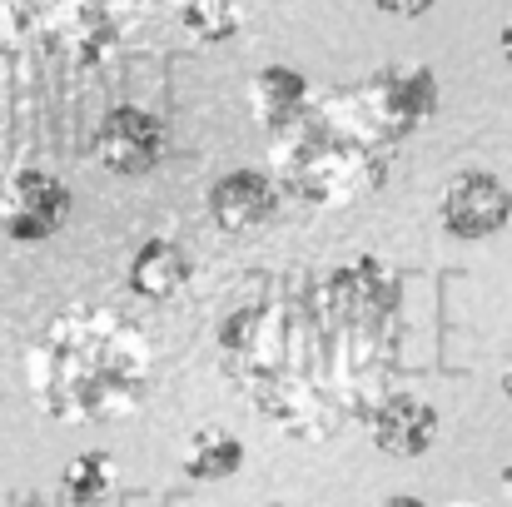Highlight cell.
<instances>
[{
	"label": "cell",
	"instance_id": "9",
	"mask_svg": "<svg viewBox=\"0 0 512 507\" xmlns=\"http://www.w3.org/2000/svg\"><path fill=\"white\" fill-rule=\"evenodd\" d=\"M279 204H284V194L269 179V169H229L204 194V209H209L214 229L229 234V239H244V234H259L264 224H274Z\"/></svg>",
	"mask_w": 512,
	"mask_h": 507
},
{
	"label": "cell",
	"instance_id": "10",
	"mask_svg": "<svg viewBox=\"0 0 512 507\" xmlns=\"http://www.w3.org/2000/svg\"><path fill=\"white\" fill-rule=\"evenodd\" d=\"M363 428H368V438H373V448L378 453H388V458H423L433 443H438V408L428 403V398H418V393H383V398H373V408L358 418Z\"/></svg>",
	"mask_w": 512,
	"mask_h": 507
},
{
	"label": "cell",
	"instance_id": "22",
	"mask_svg": "<svg viewBox=\"0 0 512 507\" xmlns=\"http://www.w3.org/2000/svg\"><path fill=\"white\" fill-rule=\"evenodd\" d=\"M448 507H478V503H448Z\"/></svg>",
	"mask_w": 512,
	"mask_h": 507
},
{
	"label": "cell",
	"instance_id": "12",
	"mask_svg": "<svg viewBox=\"0 0 512 507\" xmlns=\"http://www.w3.org/2000/svg\"><path fill=\"white\" fill-rule=\"evenodd\" d=\"M309 95H314V90H309V75L294 70V65H264V70L249 80V110H254V120L269 125V130L284 125V120H294Z\"/></svg>",
	"mask_w": 512,
	"mask_h": 507
},
{
	"label": "cell",
	"instance_id": "15",
	"mask_svg": "<svg viewBox=\"0 0 512 507\" xmlns=\"http://www.w3.org/2000/svg\"><path fill=\"white\" fill-rule=\"evenodd\" d=\"M179 25L199 40V45H224L244 30V10L239 0H189L179 10Z\"/></svg>",
	"mask_w": 512,
	"mask_h": 507
},
{
	"label": "cell",
	"instance_id": "3",
	"mask_svg": "<svg viewBox=\"0 0 512 507\" xmlns=\"http://www.w3.org/2000/svg\"><path fill=\"white\" fill-rule=\"evenodd\" d=\"M393 140L368 120L358 90L309 95L304 110L269 130V179L314 209H348L383 189Z\"/></svg>",
	"mask_w": 512,
	"mask_h": 507
},
{
	"label": "cell",
	"instance_id": "16",
	"mask_svg": "<svg viewBox=\"0 0 512 507\" xmlns=\"http://www.w3.org/2000/svg\"><path fill=\"white\" fill-rule=\"evenodd\" d=\"M383 15H398V20H418V15H428L433 10V0H373Z\"/></svg>",
	"mask_w": 512,
	"mask_h": 507
},
{
	"label": "cell",
	"instance_id": "23",
	"mask_svg": "<svg viewBox=\"0 0 512 507\" xmlns=\"http://www.w3.org/2000/svg\"><path fill=\"white\" fill-rule=\"evenodd\" d=\"M264 507H289V503H264Z\"/></svg>",
	"mask_w": 512,
	"mask_h": 507
},
{
	"label": "cell",
	"instance_id": "8",
	"mask_svg": "<svg viewBox=\"0 0 512 507\" xmlns=\"http://www.w3.org/2000/svg\"><path fill=\"white\" fill-rule=\"evenodd\" d=\"M438 219L453 239H493L512 219V194L508 184L488 169H463L443 184L438 199Z\"/></svg>",
	"mask_w": 512,
	"mask_h": 507
},
{
	"label": "cell",
	"instance_id": "1",
	"mask_svg": "<svg viewBox=\"0 0 512 507\" xmlns=\"http://www.w3.org/2000/svg\"><path fill=\"white\" fill-rule=\"evenodd\" d=\"M393 324L329 304L309 289L294 304H244L219 324L224 378L289 438H329L388 393Z\"/></svg>",
	"mask_w": 512,
	"mask_h": 507
},
{
	"label": "cell",
	"instance_id": "11",
	"mask_svg": "<svg viewBox=\"0 0 512 507\" xmlns=\"http://www.w3.org/2000/svg\"><path fill=\"white\" fill-rule=\"evenodd\" d=\"M189 274H194V259H189V249H184L179 239H170V234L145 239V244L135 249V259H130V289H135L140 299H155V304L174 299V294L189 284Z\"/></svg>",
	"mask_w": 512,
	"mask_h": 507
},
{
	"label": "cell",
	"instance_id": "20",
	"mask_svg": "<svg viewBox=\"0 0 512 507\" xmlns=\"http://www.w3.org/2000/svg\"><path fill=\"white\" fill-rule=\"evenodd\" d=\"M503 60H508V65H512V20H508V25H503Z\"/></svg>",
	"mask_w": 512,
	"mask_h": 507
},
{
	"label": "cell",
	"instance_id": "19",
	"mask_svg": "<svg viewBox=\"0 0 512 507\" xmlns=\"http://www.w3.org/2000/svg\"><path fill=\"white\" fill-rule=\"evenodd\" d=\"M503 398H512V353H508V363H503Z\"/></svg>",
	"mask_w": 512,
	"mask_h": 507
},
{
	"label": "cell",
	"instance_id": "5",
	"mask_svg": "<svg viewBox=\"0 0 512 507\" xmlns=\"http://www.w3.org/2000/svg\"><path fill=\"white\" fill-rule=\"evenodd\" d=\"M353 90H358L368 120H373L393 145L408 140L413 130H423V125L438 115V105H443L438 75H433L428 65H418V60L383 65V70H373V75H368L363 85H353Z\"/></svg>",
	"mask_w": 512,
	"mask_h": 507
},
{
	"label": "cell",
	"instance_id": "21",
	"mask_svg": "<svg viewBox=\"0 0 512 507\" xmlns=\"http://www.w3.org/2000/svg\"><path fill=\"white\" fill-rule=\"evenodd\" d=\"M503 488H508V498H512V458L503 463Z\"/></svg>",
	"mask_w": 512,
	"mask_h": 507
},
{
	"label": "cell",
	"instance_id": "24",
	"mask_svg": "<svg viewBox=\"0 0 512 507\" xmlns=\"http://www.w3.org/2000/svg\"><path fill=\"white\" fill-rule=\"evenodd\" d=\"M0 184H5V169H0Z\"/></svg>",
	"mask_w": 512,
	"mask_h": 507
},
{
	"label": "cell",
	"instance_id": "18",
	"mask_svg": "<svg viewBox=\"0 0 512 507\" xmlns=\"http://www.w3.org/2000/svg\"><path fill=\"white\" fill-rule=\"evenodd\" d=\"M368 507H428V503L413 498V493H393V498H378V503H368Z\"/></svg>",
	"mask_w": 512,
	"mask_h": 507
},
{
	"label": "cell",
	"instance_id": "14",
	"mask_svg": "<svg viewBox=\"0 0 512 507\" xmlns=\"http://www.w3.org/2000/svg\"><path fill=\"white\" fill-rule=\"evenodd\" d=\"M60 488H65L70 507L105 503V498L115 493V458H110V453H100V448H90V453L70 458V463H65V473H60Z\"/></svg>",
	"mask_w": 512,
	"mask_h": 507
},
{
	"label": "cell",
	"instance_id": "17",
	"mask_svg": "<svg viewBox=\"0 0 512 507\" xmlns=\"http://www.w3.org/2000/svg\"><path fill=\"white\" fill-rule=\"evenodd\" d=\"M0 507H50V503L35 498V493H0Z\"/></svg>",
	"mask_w": 512,
	"mask_h": 507
},
{
	"label": "cell",
	"instance_id": "7",
	"mask_svg": "<svg viewBox=\"0 0 512 507\" xmlns=\"http://www.w3.org/2000/svg\"><path fill=\"white\" fill-rule=\"evenodd\" d=\"M170 150V130L155 110L145 105H115L100 115V125L90 130V160L120 179H140L165 160Z\"/></svg>",
	"mask_w": 512,
	"mask_h": 507
},
{
	"label": "cell",
	"instance_id": "13",
	"mask_svg": "<svg viewBox=\"0 0 512 507\" xmlns=\"http://www.w3.org/2000/svg\"><path fill=\"white\" fill-rule=\"evenodd\" d=\"M244 468V443L224 428H199L184 443V478L194 483H224Z\"/></svg>",
	"mask_w": 512,
	"mask_h": 507
},
{
	"label": "cell",
	"instance_id": "6",
	"mask_svg": "<svg viewBox=\"0 0 512 507\" xmlns=\"http://www.w3.org/2000/svg\"><path fill=\"white\" fill-rule=\"evenodd\" d=\"M70 219V189L40 165L10 169L0 184V234L15 244H45Z\"/></svg>",
	"mask_w": 512,
	"mask_h": 507
},
{
	"label": "cell",
	"instance_id": "4",
	"mask_svg": "<svg viewBox=\"0 0 512 507\" xmlns=\"http://www.w3.org/2000/svg\"><path fill=\"white\" fill-rule=\"evenodd\" d=\"M10 25L40 50L90 65L120 35V0H0Z\"/></svg>",
	"mask_w": 512,
	"mask_h": 507
},
{
	"label": "cell",
	"instance_id": "2",
	"mask_svg": "<svg viewBox=\"0 0 512 507\" xmlns=\"http://www.w3.org/2000/svg\"><path fill=\"white\" fill-rule=\"evenodd\" d=\"M155 378V348L120 309L70 304L25 348V393L55 423L130 418Z\"/></svg>",
	"mask_w": 512,
	"mask_h": 507
}]
</instances>
